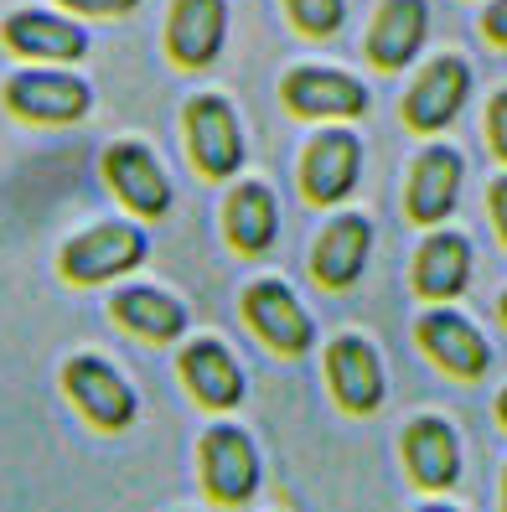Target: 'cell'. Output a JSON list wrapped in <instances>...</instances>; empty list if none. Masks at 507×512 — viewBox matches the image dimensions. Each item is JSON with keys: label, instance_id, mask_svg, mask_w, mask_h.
<instances>
[{"label": "cell", "instance_id": "obj_1", "mask_svg": "<svg viewBox=\"0 0 507 512\" xmlns=\"http://www.w3.org/2000/svg\"><path fill=\"white\" fill-rule=\"evenodd\" d=\"M187 145H192V166L213 182L244 166V130H238V114L223 94H197L187 99Z\"/></svg>", "mask_w": 507, "mask_h": 512}, {"label": "cell", "instance_id": "obj_2", "mask_svg": "<svg viewBox=\"0 0 507 512\" xmlns=\"http://www.w3.org/2000/svg\"><path fill=\"white\" fill-rule=\"evenodd\" d=\"M6 104L32 125H73V119H88V109H94V88L78 73L26 68L6 83Z\"/></svg>", "mask_w": 507, "mask_h": 512}, {"label": "cell", "instance_id": "obj_3", "mask_svg": "<svg viewBox=\"0 0 507 512\" xmlns=\"http://www.w3.org/2000/svg\"><path fill=\"white\" fill-rule=\"evenodd\" d=\"M145 259V233L135 223H99L63 244V280L73 285H104Z\"/></svg>", "mask_w": 507, "mask_h": 512}, {"label": "cell", "instance_id": "obj_4", "mask_svg": "<svg viewBox=\"0 0 507 512\" xmlns=\"http://www.w3.org/2000/svg\"><path fill=\"white\" fill-rule=\"evenodd\" d=\"M197 461H202V487H207L213 502L238 507V502H249L259 492V450H254V440L238 425L207 430Z\"/></svg>", "mask_w": 507, "mask_h": 512}, {"label": "cell", "instance_id": "obj_5", "mask_svg": "<svg viewBox=\"0 0 507 512\" xmlns=\"http://www.w3.org/2000/svg\"><path fill=\"white\" fill-rule=\"evenodd\" d=\"M63 388H68V399L78 404V414L88 419V425H99V430H125L135 419V388H130V378L114 373L104 357H94V352L73 357V363L63 368Z\"/></svg>", "mask_w": 507, "mask_h": 512}, {"label": "cell", "instance_id": "obj_6", "mask_svg": "<svg viewBox=\"0 0 507 512\" xmlns=\"http://www.w3.org/2000/svg\"><path fill=\"white\" fill-rule=\"evenodd\" d=\"M104 182H109L114 197L125 202L130 213H140V218H161L166 207H171V176H166V166L156 161V150L140 145V140L109 145Z\"/></svg>", "mask_w": 507, "mask_h": 512}, {"label": "cell", "instance_id": "obj_7", "mask_svg": "<svg viewBox=\"0 0 507 512\" xmlns=\"http://www.w3.org/2000/svg\"><path fill=\"white\" fill-rule=\"evenodd\" d=\"M244 316L259 337L285 357H301L316 342V321L306 316V306L295 300V290L285 280H254L244 290Z\"/></svg>", "mask_w": 507, "mask_h": 512}, {"label": "cell", "instance_id": "obj_8", "mask_svg": "<svg viewBox=\"0 0 507 512\" xmlns=\"http://www.w3.org/2000/svg\"><path fill=\"white\" fill-rule=\"evenodd\" d=\"M471 94V68H466V57H435V63L414 78V88L404 94V119H409V130H420V135H435L445 130L451 119L461 114Z\"/></svg>", "mask_w": 507, "mask_h": 512}, {"label": "cell", "instance_id": "obj_9", "mask_svg": "<svg viewBox=\"0 0 507 512\" xmlns=\"http://www.w3.org/2000/svg\"><path fill=\"white\" fill-rule=\"evenodd\" d=\"M357 171H363V140L352 130H321L306 145V161H301L306 202H316V207L342 202L357 187Z\"/></svg>", "mask_w": 507, "mask_h": 512}, {"label": "cell", "instance_id": "obj_10", "mask_svg": "<svg viewBox=\"0 0 507 512\" xmlns=\"http://www.w3.org/2000/svg\"><path fill=\"white\" fill-rule=\"evenodd\" d=\"M280 99L306 119H357L368 109V88L337 68H295L280 83Z\"/></svg>", "mask_w": 507, "mask_h": 512}, {"label": "cell", "instance_id": "obj_11", "mask_svg": "<svg viewBox=\"0 0 507 512\" xmlns=\"http://www.w3.org/2000/svg\"><path fill=\"white\" fill-rule=\"evenodd\" d=\"M404 466L414 476V487L425 492H445L456 487L461 476V440H456V425L440 414H420L404 425Z\"/></svg>", "mask_w": 507, "mask_h": 512}, {"label": "cell", "instance_id": "obj_12", "mask_svg": "<svg viewBox=\"0 0 507 512\" xmlns=\"http://www.w3.org/2000/svg\"><path fill=\"white\" fill-rule=\"evenodd\" d=\"M326 383L347 414H373L383 404V363L368 337H337L326 347Z\"/></svg>", "mask_w": 507, "mask_h": 512}, {"label": "cell", "instance_id": "obj_13", "mask_svg": "<svg viewBox=\"0 0 507 512\" xmlns=\"http://www.w3.org/2000/svg\"><path fill=\"white\" fill-rule=\"evenodd\" d=\"M420 347L430 352V363L445 368L451 378H482L492 368V347L466 316L456 311H425L420 316Z\"/></svg>", "mask_w": 507, "mask_h": 512}, {"label": "cell", "instance_id": "obj_14", "mask_svg": "<svg viewBox=\"0 0 507 512\" xmlns=\"http://www.w3.org/2000/svg\"><path fill=\"white\" fill-rule=\"evenodd\" d=\"M228 37V0H176L166 21V52L182 68H207Z\"/></svg>", "mask_w": 507, "mask_h": 512}, {"label": "cell", "instance_id": "obj_15", "mask_svg": "<svg viewBox=\"0 0 507 512\" xmlns=\"http://www.w3.org/2000/svg\"><path fill=\"white\" fill-rule=\"evenodd\" d=\"M461 150L451 145H430L409 171V218L420 228H435L456 213V197H461Z\"/></svg>", "mask_w": 507, "mask_h": 512}, {"label": "cell", "instance_id": "obj_16", "mask_svg": "<svg viewBox=\"0 0 507 512\" xmlns=\"http://www.w3.org/2000/svg\"><path fill=\"white\" fill-rule=\"evenodd\" d=\"M368 249H373V223H368L363 213L332 218V228L316 238V254H311L316 280H321L326 290L357 285V275H363V264H368Z\"/></svg>", "mask_w": 507, "mask_h": 512}, {"label": "cell", "instance_id": "obj_17", "mask_svg": "<svg viewBox=\"0 0 507 512\" xmlns=\"http://www.w3.org/2000/svg\"><path fill=\"white\" fill-rule=\"evenodd\" d=\"M6 47L21 57H42V63H73L88 52V32L52 11H16L6 16Z\"/></svg>", "mask_w": 507, "mask_h": 512}, {"label": "cell", "instance_id": "obj_18", "mask_svg": "<svg viewBox=\"0 0 507 512\" xmlns=\"http://www.w3.org/2000/svg\"><path fill=\"white\" fill-rule=\"evenodd\" d=\"M425 32H430V6L425 0H383L373 32H368V57L378 68L394 73V68L414 63V52L425 47Z\"/></svg>", "mask_w": 507, "mask_h": 512}, {"label": "cell", "instance_id": "obj_19", "mask_svg": "<svg viewBox=\"0 0 507 512\" xmlns=\"http://www.w3.org/2000/svg\"><path fill=\"white\" fill-rule=\"evenodd\" d=\"M182 378L207 409H233L244 399V368L218 337H202L182 352Z\"/></svg>", "mask_w": 507, "mask_h": 512}, {"label": "cell", "instance_id": "obj_20", "mask_svg": "<svg viewBox=\"0 0 507 512\" xmlns=\"http://www.w3.org/2000/svg\"><path fill=\"white\" fill-rule=\"evenodd\" d=\"M471 285V244L461 233H430L414 254V290L425 300H456Z\"/></svg>", "mask_w": 507, "mask_h": 512}, {"label": "cell", "instance_id": "obj_21", "mask_svg": "<svg viewBox=\"0 0 507 512\" xmlns=\"http://www.w3.org/2000/svg\"><path fill=\"white\" fill-rule=\"evenodd\" d=\"M109 311L119 326H130L135 337H151V342H176L187 331V306L166 290H151V285H125L114 290Z\"/></svg>", "mask_w": 507, "mask_h": 512}, {"label": "cell", "instance_id": "obj_22", "mask_svg": "<svg viewBox=\"0 0 507 512\" xmlns=\"http://www.w3.org/2000/svg\"><path fill=\"white\" fill-rule=\"evenodd\" d=\"M223 228H228V244L238 254H264L280 233V207H275V192L264 182H244L233 187L228 207H223Z\"/></svg>", "mask_w": 507, "mask_h": 512}, {"label": "cell", "instance_id": "obj_23", "mask_svg": "<svg viewBox=\"0 0 507 512\" xmlns=\"http://www.w3.org/2000/svg\"><path fill=\"white\" fill-rule=\"evenodd\" d=\"M285 11H290V21L301 26L306 37H332V32H342V16H347L342 0H285Z\"/></svg>", "mask_w": 507, "mask_h": 512}, {"label": "cell", "instance_id": "obj_24", "mask_svg": "<svg viewBox=\"0 0 507 512\" xmlns=\"http://www.w3.org/2000/svg\"><path fill=\"white\" fill-rule=\"evenodd\" d=\"M487 140H492L497 156L507 161V88L492 94V104H487Z\"/></svg>", "mask_w": 507, "mask_h": 512}, {"label": "cell", "instance_id": "obj_25", "mask_svg": "<svg viewBox=\"0 0 507 512\" xmlns=\"http://www.w3.org/2000/svg\"><path fill=\"white\" fill-rule=\"evenodd\" d=\"M68 11H78V16H125V11H135L140 0H63Z\"/></svg>", "mask_w": 507, "mask_h": 512}, {"label": "cell", "instance_id": "obj_26", "mask_svg": "<svg viewBox=\"0 0 507 512\" xmlns=\"http://www.w3.org/2000/svg\"><path fill=\"white\" fill-rule=\"evenodd\" d=\"M482 32H487V42L507 47V0H492V6H487V16H482Z\"/></svg>", "mask_w": 507, "mask_h": 512}, {"label": "cell", "instance_id": "obj_27", "mask_svg": "<svg viewBox=\"0 0 507 512\" xmlns=\"http://www.w3.org/2000/svg\"><path fill=\"white\" fill-rule=\"evenodd\" d=\"M492 218H497V233H502V244H507V176H497V182H492Z\"/></svg>", "mask_w": 507, "mask_h": 512}, {"label": "cell", "instance_id": "obj_28", "mask_svg": "<svg viewBox=\"0 0 507 512\" xmlns=\"http://www.w3.org/2000/svg\"><path fill=\"white\" fill-rule=\"evenodd\" d=\"M497 419H502V430H507V388L497 394Z\"/></svg>", "mask_w": 507, "mask_h": 512}, {"label": "cell", "instance_id": "obj_29", "mask_svg": "<svg viewBox=\"0 0 507 512\" xmlns=\"http://www.w3.org/2000/svg\"><path fill=\"white\" fill-rule=\"evenodd\" d=\"M420 512H461V507H445V502H430V507H420Z\"/></svg>", "mask_w": 507, "mask_h": 512}, {"label": "cell", "instance_id": "obj_30", "mask_svg": "<svg viewBox=\"0 0 507 512\" xmlns=\"http://www.w3.org/2000/svg\"><path fill=\"white\" fill-rule=\"evenodd\" d=\"M502 512H507V476H502Z\"/></svg>", "mask_w": 507, "mask_h": 512}, {"label": "cell", "instance_id": "obj_31", "mask_svg": "<svg viewBox=\"0 0 507 512\" xmlns=\"http://www.w3.org/2000/svg\"><path fill=\"white\" fill-rule=\"evenodd\" d=\"M502 321H507V290H502Z\"/></svg>", "mask_w": 507, "mask_h": 512}]
</instances>
